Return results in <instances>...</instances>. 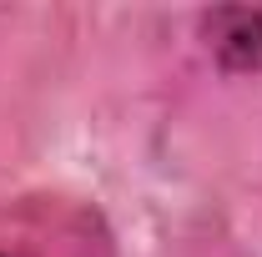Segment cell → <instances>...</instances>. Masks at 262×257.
Wrapping results in <instances>:
<instances>
[{
	"mask_svg": "<svg viewBox=\"0 0 262 257\" xmlns=\"http://www.w3.org/2000/svg\"><path fill=\"white\" fill-rule=\"evenodd\" d=\"M202 40L227 76L262 71V5H217L202 15Z\"/></svg>",
	"mask_w": 262,
	"mask_h": 257,
	"instance_id": "1",
	"label": "cell"
},
{
	"mask_svg": "<svg viewBox=\"0 0 262 257\" xmlns=\"http://www.w3.org/2000/svg\"><path fill=\"white\" fill-rule=\"evenodd\" d=\"M0 257H5V252H0Z\"/></svg>",
	"mask_w": 262,
	"mask_h": 257,
	"instance_id": "2",
	"label": "cell"
}]
</instances>
